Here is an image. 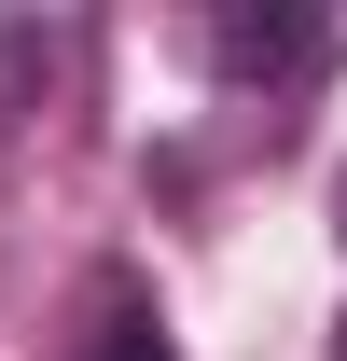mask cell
I'll list each match as a JSON object with an SVG mask.
<instances>
[{
  "label": "cell",
  "mask_w": 347,
  "mask_h": 361,
  "mask_svg": "<svg viewBox=\"0 0 347 361\" xmlns=\"http://www.w3.org/2000/svg\"><path fill=\"white\" fill-rule=\"evenodd\" d=\"M70 361H181V334L139 306V292H111V306H97V334H84Z\"/></svg>",
  "instance_id": "obj_3"
},
{
  "label": "cell",
  "mask_w": 347,
  "mask_h": 361,
  "mask_svg": "<svg viewBox=\"0 0 347 361\" xmlns=\"http://www.w3.org/2000/svg\"><path fill=\"white\" fill-rule=\"evenodd\" d=\"M334 250H347V180H334Z\"/></svg>",
  "instance_id": "obj_4"
},
{
  "label": "cell",
  "mask_w": 347,
  "mask_h": 361,
  "mask_svg": "<svg viewBox=\"0 0 347 361\" xmlns=\"http://www.w3.org/2000/svg\"><path fill=\"white\" fill-rule=\"evenodd\" d=\"M209 56L222 70H236V84H305V70H319V56H334V28H319V14H209Z\"/></svg>",
  "instance_id": "obj_1"
},
{
  "label": "cell",
  "mask_w": 347,
  "mask_h": 361,
  "mask_svg": "<svg viewBox=\"0 0 347 361\" xmlns=\"http://www.w3.org/2000/svg\"><path fill=\"white\" fill-rule=\"evenodd\" d=\"M56 56H70V28H56V14H14V0H0V126H14V111H42Z\"/></svg>",
  "instance_id": "obj_2"
}]
</instances>
